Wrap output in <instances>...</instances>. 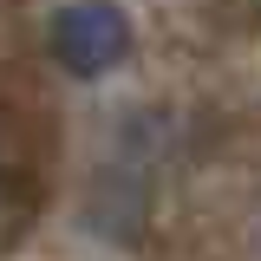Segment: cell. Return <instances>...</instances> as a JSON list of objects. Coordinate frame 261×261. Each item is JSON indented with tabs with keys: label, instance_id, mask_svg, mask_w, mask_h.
Masks as SVG:
<instances>
[{
	"label": "cell",
	"instance_id": "cell-1",
	"mask_svg": "<svg viewBox=\"0 0 261 261\" xmlns=\"http://www.w3.org/2000/svg\"><path fill=\"white\" fill-rule=\"evenodd\" d=\"M137 46V27L118 0H65L46 27V53L65 79H105Z\"/></svg>",
	"mask_w": 261,
	"mask_h": 261
}]
</instances>
